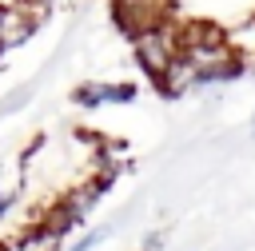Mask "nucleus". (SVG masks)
Segmentation results:
<instances>
[{
  "instance_id": "f257e3e1",
  "label": "nucleus",
  "mask_w": 255,
  "mask_h": 251,
  "mask_svg": "<svg viewBox=\"0 0 255 251\" xmlns=\"http://www.w3.org/2000/svg\"><path fill=\"white\" fill-rule=\"evenodd\" d=\"M243 72H247V64L239 60V52L231 48V36L223 28H215V24H183L179 28V56L155 80V88L167 100H179L187 92L231 84Z\"/></svg>"
},
{
  "instance_id": "f03ea898",
  "label": "nucleus",
  "mask_w": 255,
  "mask_h": 251,
  "mask_svg": "<svg viewBox=\"0 0 255 251\" xmlns=\"http://www.w3.org/2000/svg\"><path fill=\"white\" fill-rule=\"evenodd\" d=\"M131 56L135 64L147 72V80L155 84L179 56V24L163 20V24H151V28H139L131 36Z\"/></svg>"
},
{
  "instance_id": "7ed1b4c3",
  "label": "nucleus",
  "mask_w": 255,
  "mask_h": 251,
  "mask_svg": "<svg viewBox=\"0 0 255 251\" xmlns=\"http://www.w3.org/2000/svg\"><path fill=\"white\" fill-rule=\"evenodd\" d=\"M112 12H116V24L128 36H135L139 28L171 20V0H112Z\"/></svg>"
},
{
  "instance_id": "20e7f679",
  "label": "nucleus",
  "mask_w": 255,
  "mask_h": 251,
  "mask_svg": "<svg viewBox=\"0 0 255 251\" xmlns=\"http://www.w3.org/2000/svg\"><path fill=\"white\" fill-rule=\"evenodd\" d=\"M76 108H108V104H135V84L124 80H88L72 92Z\"/></svg>"
},
{
  "instance_id": "39448f33",
  "label": "nucleus",
  "mask_w": 255,
  "mask_h": 251,
  "mask_svg": "<svg viewBox=\"0 0 255 251\" xmlns=\"http://www.w3.org/2000/svg\"><path fill=\"white\" fill-rule=\"evenodd\" d=\"M40 16H44V4H16V8H0V40H4V52L24 44L36 28H40Z\"/></svg>"
},
{
  "instance_id": "423d86ee",
  "label": "nucleus",
  "mask_w": 255,
  "mask_h": 251,
  "mask_svg": "<svg viewBox=\"0 0 255 251\" xmlns=\"http://www.w3.org/2000/svg\"><path fill=\"white\" fill-rule=\"evenodd\" d=\"M24 191H28V163H24V155H8L0 163V223L16 211Z\"/></svg>"
},
{
  "instance_id": "0eeeda50",
  "label": "nucleus",
  "mask_w": 255,
  "mask_h": 251,
  "mask_svg": "<svg viewBox=\"0 0 255 251\" xmlns=\"http://www.w3.org/2000/svg\"><path fill=\"white\" fill-rule=\"evenodd\" d=\"M64 239H68V235L40 215V219L28 223L12 243H4V251H64Z\"/></svg>"
},
{
  "instance_id": "6e6552de",
  "label": "nucleus",
  "mask_w": 255,
  "mask_h": 251,
  "mask_svg": "<svg viewBox=\"0 0 255 251\" xmlns=\"http://www.w3.org/2000/svg\"><path fill=\"white\" fill-rule=\"evenodd\" d=\"M108 235H112V223H104V227H84L72 243H64V251H92V247H100Z\"/></svg>"
},
{
  "instance_id": "1a4fd4ad",
  "label": "nucleus",
  "mask_w": 255,
  "mask_h": 251,
  "mask_svg": "<svg viewBox=\"0 0 255 251\" xmlns=\"http://www.w3.org/2000/svg\"><path fill=\"white\" fill-rule=\"evenodd\" d=\"M251 127H255V112H251Z\"/></svg>"
},
{
  "instance_id": "9d476101",
  "label": "nucleus",
  "mask_w": 255,
  "mask_h": 251,
  "mask_svg": "<svg viewBox=\"0 0 255 251\" xmlns=\"http://www.w3.org/2000/svg\"><path fill=\"white\" fill-rule=\"evenodd\" d=\"M0 56H4V40H0Z\"/></svg>"
},
{
  "instance_id": "9b49d317",
  "label": "nucleus",
  "mask_w": 255,
  "mask_h": 251,
  "mask_svg": "<svg viewBox=\"0 0 255 251\" xmlns=\"http://www.w3.org/2000/svg\"><path fill=\"white\" fill-rule=\"evenodd\" d=\"M139 251H143V247H139Z\"/></svg>"
}]
</instances>
